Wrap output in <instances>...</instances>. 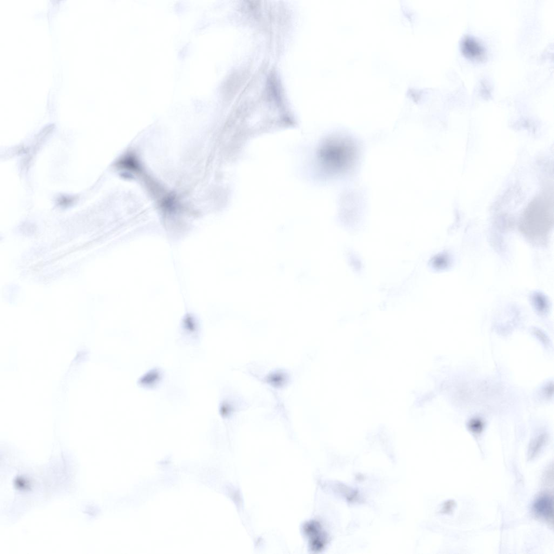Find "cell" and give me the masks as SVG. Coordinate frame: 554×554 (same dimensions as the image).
I'll return each mask as SVG.
<instances>
[{
  "instance_id": "1",
  "label": "cell",
  "mask_w": 554,
  "mask_h": 554,
  "mask_svg": "<svg viewBox=\"0 0 554 554\" xmlns=\"http://www.w3.org/2000/svg\"><path fill=\"white\" fill-rule=\"evenodd\" d=\"M553 223V199L543 195L527 207L520 219L519 228L527 237L537 239L548 234Z\"/></svg>"
},
{
  "instance_id": "2",
  "label": "cell",
  "mask_w": 554,
  "mask_h": 554,
  "mask_svg": "<svg viewBox=\"0 0 554 554\" xmlns=\"http://www.w3.org/2000/svg\"><path fill=\"white\" fill-rule=\"evenodd\" d=\"M533 510L538 516L552 522L553 515L552 497L548 494L539 496L533 503Z\"/></svg>"
},
{
  "instance_id": "3",
  "label": "cell",
  "mask_w": 554,
  "mask_h": 554,
  "mask_svg": "<svg viewBox=\"0 0 554 554\" xmlns=\"http://www.w3.org/2000/svg\"><path fill=\"white\" fill-rule=\"evenodd\" d=\"M463 55L469 59L478 60L484 55V49L475 39L470 37L465 38L461 44Z\"/></svg>"
},
{
  "instance_id": "4",
  "label": "cell",
  "mask_w": 554,
  "mask_h": 554,
  "mask_svg": "<svg viewBox=\"0 0 554 554\" xmlns=\"http://www.w3.org/2000/svg\"><path fill=\"white\" fill-rule=\"evenodd\" d=\"M546 441L545 435H540L531 444L529 452V458L532 459L538 455Z\"/></svg>"
},
{
  "instance_id": "5",
  "label": "cell",
  "mask_w": 554,
  "mask_h": 554,
  "mask_svg": "<svg viewBox=\"0 0 554 554\" xmlns=\"http://www.w3.org/2000/svg\"><path fill=\"white\" fill-rule=\"evenodd\" d=\"M161 377V374L158 370L153 369L151 370L149 372L146 373L145 375L143 376V379H150L149 380H144V381L140 382L139 383L145 386L151 387L153 384H156L159 382V380Z\"/></svg>"
},
{
  "instance_id": "6",
  "label": "cell",
  "mask_w": 554,
  "mask_h": 554,
  "mask_svg": "<svg viewBox=\"0 0 554 554\" xmlns=\"http://www.w3.org/2000/svg\"><path fill=\"white\" fill-rule=\"evenodd\" d=\"M469 428L473 432L479 433L483 429V423L480 420L473 419L470 423Z\"/></svg>"
}]
</instances>
